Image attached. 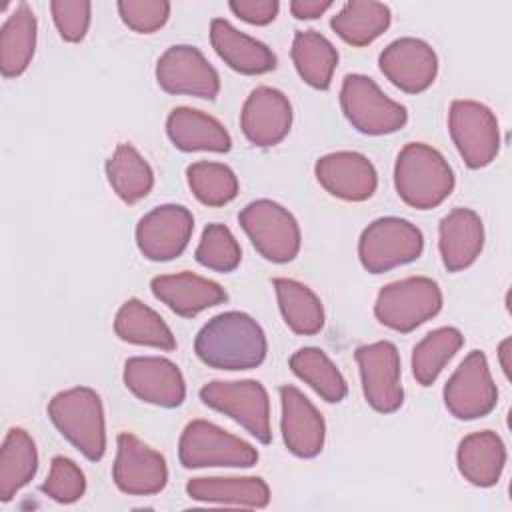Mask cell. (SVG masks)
Returning <instances> with one entry per match:
<instances>
[{
    "label": "cell",
    "instance_id": "12",
    "mask_svg": "<svg viewBox=\"0 0 512 512\" xmlns=\"http://www.w3.org/2000/svg\"><path fill=\"white\" fill-rule=\"evenodd\" d=\"M354 358L358 362L366 402L376 412H396L404 402L398 348L388 340H380L356 348Z\"/></svg>",
    "mask_w": 512,
    "mask_h": 512
},
{
    "label": "cell",
    "instance_id": "29",
    "mask_svg": "<svg viewBox=\"0 0 512 512\" xmlns=\"http://www.w3.org/2000/svg\"><path fill=\"white\" fill-rule=\"evenodd\" d=\"M300 78L316 90H328L338 64V50L316 30H298L290 48Z\"/></svg>",
    "mask_w": 512,
    "mask_h": 512
},
{
    "label": "cell",
    "instance_id": "16",
    "mask_svg": "<svg viewBox=\"0 0 512 512\" xmlns=\"http://www.w3.org/2000/svg\"><path fill=\"white\" fill-rule=\"evenodd\" d=\"M124 384L142 402L176 408L186 398V382L180 368L160 356H134L124 362Z\"/></svg>",
    "mask_w": 512,
    "mask_h": 512
},
{
    "label": "cell",
    "instance_id": "1",
    "mask_svg": "<svg viewBox=\"0 0 512 512\" xmlns=\"http://www.w3.org/2000/svg\"><path fill=\"white\" fill-rule=\"evenodd\" d=\"M194 352L216 370H250L264 362L268 344L264 330L250 314L230 310L216 314L200 328Z\"/></svg>",
    "mask_w": 512,
    "mask_h": 512
},
{
    "label": "cell",
    "instance_id": "38",
    "mask_svg": "<svg viewBox=\"0 0 512 512\" xmlns=\"http://www.w3.org/2000/svg\"><path fill=\"white\" fill-rule=\"evenodd\" d=\"M40 490L54 502L72 504L84 496L86 478L74 460L66 456H54L50 462L48 478L44 480Z\"/></svg>",
    "mask_w": 512,
    "mask_h": 512
},
{
    "label": "cell",
    "instance_id": "3",
    "mask_svg": "<svg viewBox=\"0 0 512 512\" xmlns=\"http://www.w3.org/2000/svg\"><path fill=\"white\" fill-rule=\"evenodd\" d=\"M48 416L58 432L96 462L106 452V424L100 396L86 386L58 392L48 402Z\"/></svg>",
    "mask_w": 512,
    "mask_h": 512
},
{
    "label": "cell",
    "instance_id": "8",
    "mask_svg": "<svg viewBox=\"0 0 512 512\" xmlns=\"http://www.w3.org/2000/svg\"><path fill=\"white\" fill-rule=\"evenodd\" d=\"M238 222L252 246L270 262L284 264L300 252V226L296 218L274 200H254L238 214Z\"/></svg>",
    "mask_w": 512,
    "mask_h": 512
},
{
    "label": "cell",
    "instance_id": "13",
    "mask_svg": "<svg viewBox=\"0 0 512 512\" xmlns=\"http://www.w3.org/2000/svg\"><path fill=\"white\" fill-rule=\"evenodd\" d=\"M156 82L168 94H188L214 100L220 78L206 56L188 44L170 46L156 62Z\"/></svg>",
    "mask_w": 512,
    "mask_h": 512
},
{
    "label": "cell",
    "instance_id": "7",
    "mask_svg": "<svg viewBox=\"0 0 512 512\" xmlns=\"http://www.w3.org/2000/svg\"><path fill=\"white\" fill-rule=\"evenodd\" d=\"M178 458L184 468H250L258 462V452L246 440L208 420H192L180 434Z\"/></svg>",
    "mask_w": 512,
    "mask_h": 512
},
{
    "label": "cell",
    "instance_id": "24",
    "mask_svg": "<svg viewBox=\"0 0 512 512\" xmlns=\"http://www.w3.org/2000/svg\"><path fill=\"white\" fill-rule=\"evenodd\" d=\"M166 134L182 152H228L232 138L228 130L206 112L178 106L166 118Z\"/></svg>",
    "mask_w": 512,
    "mask_h": 512
},
{
    "label": "cell",
    "instance_id": "20",
    "mask_svg": "<svg viewBox=\"0 0 512 512\" xmlns=\"http://www.w3.org/2000/svg\"><path fill=\"white\" fill-rule=\"evenodd\" d=\"M282 438L298 458H314L324 448L326 424L318 408L292 384L280 386Z\"/></svg>",
    "mask_w": 512,
    "mask_h": 512
},
{
    "label": "cell",
    "instance_id": "43",
    "mask_svg": "<svg viewBox=\"0 0 512 512\" xmlns=\"http://www.w3.org/2000/svg\"><path fill=\"white\" fill-rule=\"evenodd\" d=\"M508 348H510V338H506L500 348H498V356H500V366L504 370L506 376H510V364H508Z\"/></svg>",
    "mask_w": 512,
    "mask_h": 512
},
{
    "label": "cell",
    "instance_id": "37",
    "mask_svg": "<svg viewBox=\"0 0 512 512\" xmlns=\"http://www.w3.org/2000/svg\"><path fill=\"white\" fill-rule=\"evenodd\" d=\"M196 262L214 272H232L242 260V250L228 226L212 222L204 228L196 246Z\"/></svg>",
    "mask_w": 512,
    "mask_h": 512
},
{
    "label": "cell",
    "instance_id": "18",
    "mask_svg": "<svg viewBox=\"0 0 512 512\" xmlns=\"http://www.w3.org/2000/svg\"><path fill=\"white\" fill-rule=\"evenodd\" d=\"M320 186L346 202L368 200L378 186L374 164L360 152L340 150L318 158L314 166Z\"/></svg>",
    "mask_w": 512,
    "mask_h": 512
},
{
    "label": "cell",
    "instance_id": "14",
    "mask_svg": "<svg viewBox=\"0 0 512 512\" xmlns=\"http://www.w3.org/2000/svg\"><path fill=\"white\" fill-rule=\"evenodd\" d=\"M194 232L192 212L180 204H162L136 224V244L144 258L166 262L180 256Z\"/></svg>",
    "mask_w": 512,
    "mask_h": 512
},
{
    "label": "cell",
    "instance_id": "41",
    "mask_svg": "<svg viewBox=\"0 0 512 512\" xmlns=\"http://www.w3.org/2000/svg\"><path fill=\"white\" fill-rule=\"evenodd\" d=\"M228 6L240 20L254 26L270 24L280 10L278 0H232Z\"/></svg>",
    "mask_w": 512,
    "mask_h": 512
},
{
    "label": "cell",
    "instance_id": "9",
    "mask_svg": "<svg viewBox=\"0 0 512 512\" xmlns=\"http://www.w3.org/2000/svg\"><path fill=\"white\" fill-rule=\"evenodd\" d=\"M200 400L246 428L258 442L272 440L270 400L266 388L256 380H214L200 388Z\"/></svg>",
    "mask_w": 512,
    "mask_h": 512
},
{
    "label": "cell",
    "instance_id": "2",
    "mask_svg": "<svg viewBox=\"0 0 512 512\" xmlns=\"http://www.w3.org/2000/svg\"><path fill=\"white\" fill-rule=\"evenodd\" d=\"M456 178L446 158L424 142L406 144L394 164V186L400 200L416 210L442 204L454 190Z\"/></svg>",
    "mask_w": 512,
    "mask_h": 512
},
{
    "label": "cell",
    "instance_id": "17",
    "mask_svg": "<svg viewBox=\"0 0 512 512\" xmlns=\"http://www.w3.org/2000/svg\"><path fill=\"white\" fill-rule=\"evenodd\" d=\"M382 74L402 92L420 94L432 86L438 74V56L420 38H398L390 42L378 58Z\"/></svg>",
    "mask_w": 512,
    "mask_h": 512
},
{
    "label": "cell",
    "instance_id": "35",
    "mask_svg": "<svg viewBox=\"0 0 512 512\" xmlns=\"http://www.w3.org/2000/svg\"><path fill=\"white\" fill-rule=\"evenodd\" d=\"M464 344V336L454 326H442L428 332L412 350V374L420 386L436 382L444 366Z\"/></svg>",
    "mask_w": 512,
    "mask_h": 512
},
{
    "label": "cell",
    "instance_id": "10",
    "mask_svg": "<svg viewBox=\"0 0 512 512\" xmlns=\"http://www.w3.org/2000/svg\"><path fill=\"white\" fill-rule=\"evenodd\" d=\"M448 130L468 168H484L498 156L500 128L486 104L454 100L448 112Z\"/></svg>",
    "mask_w": 512,
    "mask_h": 512
},
{
    "label": "cell",
    "instance_id": "32",
    "mask_svg": "<svg viewBox=\"0 0 512 512\" xmlns=\"http://www.w3.org/2000/svg\"><path fill=\"white\" fill-rule=\"evenodd\" d=\"M106 176L114 194L126 202L136 204L146 198L154 186V172L144 156L132 144H118L106 162Z\"/></svg>",
    "mask_w": 512,
    "mask_h": 512
},
{
    "label": "cell",
    "instance_id": "26",
    "mask_svg": "<svg viewBox=\"0 0 512 512\" xmlns=\"http://www.w3.org/2000/svg\"><path fill=\"white\" fill-rule=\"evenodd\" d=\"M186 492L192 500L212 504L264 508L270 502V488L258 476L192 478L186 484Z\"/></svg>",
    "mask_w": 512,
    "mask_h": 512
},
{
    "label": "cell",
    "instance_id": "42",
    "mask_svg": "<svg viewBox=\"0 0 512 512\" xmlns=\"http://www.w3.org/2000/svg\"><path fill=\"white\" fill-rule=\"evenodd\" d=\"M332 8L330 0H292L290 12L298 20H314Z\"/></svg>",
    "mask_w": 512,
    "mask_h": 512
},
{
    "label": "cell",
    "instance_id": "23",
    "mask_svg": "<svg viewBox=\"0 0 512 512\" xmlns=\"http://www.w3.org/2000/svg\"><path fill=\"white\" fill-rule=\"evenodd\" d=\"M210 42L224 64L240 74L254 76L276 68V56L264 42L240 32L224 18L210 22Z\"/></svg>",
    "mask_w": 512,
    "mask_h": 512
},
{
    "label": "cell",
    "instance_id": "39",
    "mask_svg": "<svg viewBox=\"0 0 512 512\" xmlns=\"http://www.w3.org/2000/svg\"><path fill=\"white\" fill-rule=\"evenodd\" d=\"M118 14L130 30H134L138 34H152L168 22L170 2H166V0H120Z\"/></svg>",
    "mask_w": 512,
    "mask_h": 512
},
{
    "label": "cell",
    "instance_id": "22",
    "mask_svg": "<svg viewBox=\"0 0 512 512\" xmlns=\"http://www.w3.org/2000/svg\"><path fill=\"white\" fill-rule=\"evenodd\" d=\"M438 248L448 272H460L476 262L484 248V224L470 208L450 210L438 224Z\"/></svg>",
    "mask_w": 512,
    "mask_h": 512
},
{
    "label": "cell",
    "instance_id": "36",
    "mask_svg": "<svg viewBox=\"0 0 512 512\" xmlns=\"http://www.w3.org/2000/svg\"><path fill=\"white\" fill-rule=\"evenodd\" d=\"M192 194L206 206H224L238 194V178L232 168L220 162H194L186 168Z\"/></svg>",
    "mask_w": 512,
    "mask_h": 512
},
{
    "label": "cell",
    "instance_id": "40",
    "mask_svg": "<svg viewBox=\"0 0 512 512\" xmlns=\"http://www.w3.org/2000/svg\"><path fill=\"white\" fill-rule=\"evenodd\" d=\"M50 12L56 30L66 42H80L90 26L92 4L86 0H54L50 2Z\"/></svg>",
    "mask_w": 512,
    "mask_h": 512
},
{
    "label": "cell",
    "instance_id": "31",
    "mask_svg": "<svg viewBox=\"0 0 512 512\" xmlns=\"http://www.w3.org/2000/svg\"><path fill=\"white\" fill-rule=\"evenodd\" d=\"M38 470V452L30 434L10 428L0 448V500L8 502L24 488Z\"/></svg>",
    "mask_w": 512,
    "mask_h": 512
},
{
    "label": "cell",
    "instance_id": "11",
    "mask_svg": "<svg viewBox=\"0 0 512 512\" xmlns=\"http://www.w3.org/2000/svg\"><path fill=\"white\" fill-rule=\"evenodd\" d=\"M498 390L486 354L472 350L444 386V404L458 420H476L496 408Z\"/></svg>",
    "mask_w": 512,
    "mask_h": 512
},
{
    "label": "cell",
    "instance_id": "28",
    "mask_svg": "<svg viewBox=\"0 0 512 512\" xmlns=\"http://www.w3.org/2000/svg\"><path fill=\"white\" fill-rule=\"evenodd\" d=\"M114 332L120 340L130 344L152 346L168 352L176 348V338L162 316L138 298H130L118 308Z\"/></svg>",
    "mask_w": 512,
    "mask_h": 512
},
{
    "label": "cell",
    "instance_id": "6",
    "mask_svg": "<svg viewBox=\"0 0 512 512\" xmlns=\"http://www.w3.org/2000/svg\"><path fill=\"white\" fill-rule=\"evenodd\" d=\"M340 106L348 122L368 136L392 134L408 122L406 108L388 98L380 86L364 74L344 76Z\"/></svg>",
    "mask_w": 512,
    "mask_h": 512
},
{
    "label": "cell",
    "instance_id": "34",
    "mask_svg": "<svg viewBox=\"0 0 512 512\" xmlns=\"http://www.w3.org/2000/svg\"><path fill=\"white\" fill-rule=\"evenodd\" d=\"M288 364L292 372L326 402H342L346 398L348 384L342 372L320 348H300L290 356Z\"/></svg>",
    "mask_w": 512,
    "mask_h": 512
},
{
    "label": "cell",
    "instance_id": "4",
    "mask_svg": "<svg viewBox=\"0 0 512 512\" xmlns=\"http://www.w3.org/2000/svg\"><path fill=\"white\" fill-rule=\"evenodd\" d=\"M442 308L440 286L426 276H410L386 284L376 298L374 314L380 324L396 332H412Z\"/></svg>",
    "mask_w": 512,
    "mask_h": 512
},
{
    "label": "cell",
    "instance_id": "25",
    "mask_svg": "<svg viewBox=\"0 0 512 512\" xmlns=\"http://www.w3.org/2000/svg\"><path fill=\"white\" fill-rule=\"evenodd\" d=\"M456 462L460 474L474 486H494L506 464V448L500 436L492 430L472 432L458 444Z\"/></svg>",
    "mask_w": 512,
    "mask_h": 512
},
{
    "label": "cell",
    "instance_id": "21",
    "mask_svg": "<svg viewBox=\"0 0 512 512\" xmlns=\"http://www.w3.org/2000/svg\"><path fill=\"white\" fill-rule=\"evenodd\" d=\"M152 294L166 304L174 314L182 318H192L202 310L226 302V290L208 278L192 272L162 274L150 282Z\"/></svg>",
    "mask_w": 512,
    "mask_h": 512
},
{
    "label": "cell",
    "instance_id": "5",
    "mask_svg": "<svg viewBox=\"0 0 512 512\" xmlns=\"http://www.w3.org/2000/svg\"><path fill=\"white\" fill-rule=\"evenodd\" d=\"M424 250L420 228L398 216H384L364 228L358 240L360 264L370 274H382L414 262Z\"/></svg>",
    "mask_w": 512,
    "mask_h": 512
},
{
    "label": "cell",
    "instance_id": "19",
    "mask_svg": "<svg viewBox=\"0 0 512 512\" xmlns=\"http://www.w3.org/2000/svg\"><path fill=\"white\" fill-rule=\"evenodd\" d=\"M292 126L290 100L276 88L258 86L244 100L240 128L248 142L260 148L282 142Z\"/></svg>",
    "mask_w": 512,
    "mask_h": 512
},
{
    "label": "cell",
    "instance_id": "30",
    "mask_svg": "<svg viewBox=\"0 0 512 512\" xmlns=\"http://www.w3.org/2000/svg\"><path fill=\"white\" fill-rule=\"evenodd\" d=\"M390 8L374 0H350L336 16H332V30L352 46H366L382 36L390 26Z\"/></svg>",
    "mask_w": 512,
    "mask_h": 512
},
{
    "label": "cell",
    "instance_id": "33",
    "mask_svg": "<svg viewBox=\"0 0 512 512\" xmlns=\"http://www.w3.org/2000/svg\"><path fill=\"white\" fill-rule=\"evenodd\" d=\"M272 284L286 326L302 336L318 334L324 326L320 298L306 284L292 278H274Z\"/></svg>",
    "mask_w": 512,
    "mask_h": 512
},
{
    "label": "cell",
    "instance_id": "27",
    "mask_svg": "<svg viewBox=\"0 0 512 512\" xmlns=\"http://www.w3.org/2000/svg\"><path fill=\"white\" fill-rule=\"evenodd\" d=\"M36 16L26 2H18L0 30V70L4 78L20 76L36 50Z\"/></svg>",
    "mask_w": 512,
    "mask_h": 512
},
{
    "label": "cell",
    "instance_id": "15",
    "mask_svg": "<svg viewBox=\"0 0 512 512\" xmlns=\"http://www.w3.org/2000/svg\"><path fill=\"white\" fill-rule=\"evenodd\" d=\"M112 478L120 492L132 496L158 494L168 482V466L160 452L130 432L118 434Z\"/></svg>",
    "mask_w": 512,
    "mask_h": 512
}]
</instances>
